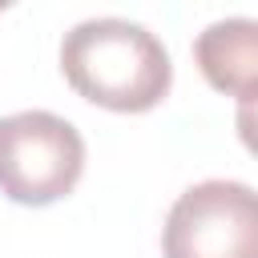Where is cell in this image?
<instances>
[{
	"label": "cell",
	"mask_w": 258,
	"mask_h": 258,
	"mask_svg": "<svg viewBox=\"0 0 258 258\" xmlns=\"http://www.w3.org/2000/svg\"><path fill=\"white\" fill-rule=\"evenodd\" d=\"M60 73L77 97L109 113H149L169 97L173 60L137 20L93 16L64 32Z\"/></svg>",
	"instance_id": "cell-1"
},
{
	"label": "cell",
	"mask_w": 258,
	"mask_h": 258,
	"mask_svg": "<svg viewBox=\"0 0 258 258\" xmlns=\"http://www.w3.org/2000/svg\"><path fill=\"white\" fill-rule=\"evenodd\" d=\"M85 173V137L48 109L0 117V194L16 206H52Z\"/></svg>",
	"instance_id": "cell-2"
},
{
	"label": "cell",
	"mask_w": 258,
	"mask_h": 258,
	"mask_svg": "<svg viewBox=\"0 0 258 258\" xmlns=\"http://www.w3.org/2000/svg\"><path fill=\"white\" fill-rule=\"evenodd\" d=\"M165 258H258V189L210 177L177 194L161 230Z\"/></svg>",
	"instance_id": "cell-3"
},
{
	"label": "cell",
	"mask_w": 258,
	"mask_h": 258,
	"mask_svg": "<svg viewBox=\"0 0 258 258\" xmlns=\"http://www.w3.org/2000/svg\"><path fill=\"white\" fill-rule=\"evenodd\" d=\"M194 64L210 89L238 105H258V20L226 16L206 24L194 40Z\"/></svg>",
	"instance_id": "cell-4"
},
{
	"label": "cell",
	"mask_w": 258,
	"mask_h": 258,
	"mask_svg": "<svg viewBox=\"0 0 258 258\" xmlns=\"http://www.w3.org/2000/svg\"><path fill=\"white\" fill-rule=\"evenodd\" d=\"M234 125H238L242 145L258 157V105H238V109H234Z\"/></svg>",
	"instance_id": "cell-5"
}]
</instances>
